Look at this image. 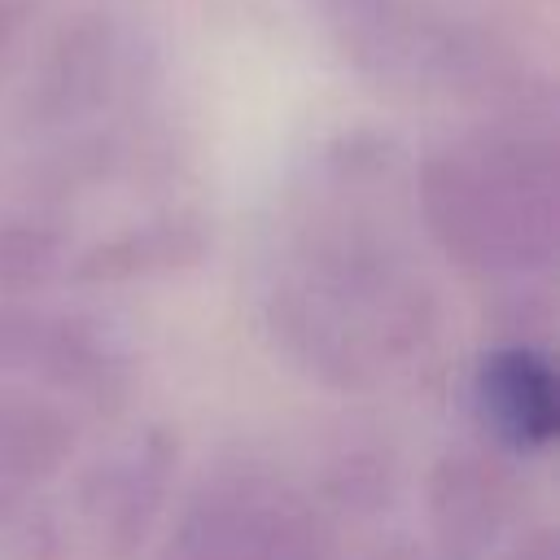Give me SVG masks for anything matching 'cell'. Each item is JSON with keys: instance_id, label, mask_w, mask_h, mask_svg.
Wrapping results in <instances>:
<instances>
[{"instance_id": "4fadbf2b", "label": "cell", "mask_w": 560, "mask_h": 560, "mask_svg": "<svg viewBox=\"0 0 560 560\" xmlns=\"http://www.w3.org/2000/svg\"><path fill=\"white\" fill-rule=\"evenodd\" d=\"M0 560H66V529L35 490L0 481Z\"/></svg>"}, {"instance_id": "52a82bcc", "label": "cell", "mask_w": 560, "mask_h": 560, "mask_svg": "<svg viewBox=\"0 0 560 560\" xmlns=\"http://www.w3.org/2000/svg\"><path fill=\"white\" fill-rule=\"evenodd\" d=\"M516 508V481L490 442L438 455L424 486V551L416 560H490Z\"/></svg>"}, {"instance_id": "8fae6325", "label": "cell", "mask_w": 560, "mask_h": 560, "mask_svg": "<svg viewBox=\"0 0 560 560\" xmlns=\"http://www.w3.org/2000/svg\"><path fill=\"white\" fill-rule=\"evenodd\" d=\"M70 245V223L48 206L0 214V298H35L66 280Z\"/></svg>"}, {"instance_id": "9c48e42d", "label": "cell", "mask_w": 560, "mask_h": 560, "mask_svg": "<svg viewBox=\"0 0 560 560\" xmlns=\"http://www.w3.org/2000/svg\"><path fill=\"white\" fill-rule=\"evenodd\" d=\"M210 223L192 210H166L149 214L140 223H127L79 254H70L66 280L74 284H140L162 276H184L210 258Z\"/></svg>"}, {"instance_id": "9a60e30c", "label": "cell", "mask_w": 560, "mask_h": 560, "mask_svg": "<svg viewBox=\"0 0 560 560\" xmlns=\"http://www.w3.org/2000/svg\"><path fill=\"white\" fill-rule=\"evenodd\" d=\"M22 18H26V9H22V4H13V0H0V61H4V52L13 48V39H18V31H22Z\"/></svg>"}, {"instance_id": "2e32d148", "label": "cell", "mask_w": 560, "mask_h": 560, "mask_svg": "<svg viewBox=\"0 0 560 560\" xmlns=\"http://www.w3.org/2000/svg\"><path fill=\"white\" fill-rule=\"evenodd\" d=\"M372 560H416V556L402 551V547H394V551H381V556H372Z\"/></svg>"}, {"instance_id": "277c9868", "label": "cell", "mask_w": 560, "mask_h": 560, "mask_svg": "<svg viewBox=\"0 0 560 560\" xmlns=\"http://www.w3.org/2000/svg\"><path fill=\"white\" fill-rule=\"evenodd\" d=\"M158 560H332V534L280 472L219 464L184 499Z\"/></svg>"}, {"instance_id": "6da1fadb", "label": "cell", "mask_w": 560, "mask_h": 560, "mask_svg": "<svg viewBox=\"0 0 560 560\" xmlns=\"http://www.w3.org/2000/svg\"><path fill=\"white\" fill-rule=\"evenodd\" d=\"M271 350L341 394L402 372L438 328V298L394 223V158L368 140L332 144L306 179L262 276Z\"/></svg>"}, {"instance_id": "5b68a950", "label": "cell", "mask_w": 560, "mask_h": 560, "mask_svg": "<svg viewBox=\"0 0 560 560\" xmlns=\"http://www.w3.org/2000/svg\"><path fill=\"white\" fill-rule=\"evenodd\" d=\"M0 376L74 398L92 411H118L131 398V346L92 311L0 298Z\"/></svg>"}, {"instance_id": "3957f363", "label": "cell", "mask_w": 560, "mask_h": 560, "mask_svg": "<svg viewBox=\"0 0 560 560\" xmlns=\"http://www.w3.org/2000/svg\"><path fill=\"white\" fill-rule=\"evenodd\" d=\"M332 48L394 96L472 101L499 114L547 109L499 22L468 0H311Z\"/></svg>"}, {"instance_id": "5bb4252c", "label": "cell", "mask_w": 560, "mask_h": 560, "mask_svg": "<svg viewBox=\"0 0 560 560\" xmlns=\"http://www.w3.org/2000/svg\"><path fill=\"white\" fill-rule=\"evenodd\" d=\"M490 560H560V538L551 521H538L529 529H521L508 547H494Z\"/></svg>"}, {"instance_id": "7c38bea8", "label": "cell", "mask_w": 560, "mask_h": 560, "mask_svg": "<svg viewBox=\"0 0 560 560\" xmlns=\"http://www.w3.org/2000/svg\"><path fill=\"white\" fill-rule=\"evenodd\" d=\"M324 494L354 516H372L381 508H389L394 499V459L381 446L368 442H350L332 455L328 472H324Z\"/></svg>"}, {"instance_id": "8992f818", "label": "cell", "mask_w": 560, "mask_h": 560, "mask_svg": "<svg viewBox=\"0 0 560 560\" xmlns=\"http://www.w3.org/2000/svg\"><path fill=\"white\" fill-rule=\"evenodd\" d=\"M179 472V438L166 424L131 433L96 459L74 490V512L101 560H136L153 538Z\"/></svg>"}, {"instance_id": "7a4b0ae2", "label": "cell", "mask_w": 560, "mask_h": 560, "mask_svg": "<svg viewBox=\"0 0 560 560\" xmlns=\"http://www.w3.org/2000/svg\"><path fill=\"white\" fill-rule=\"evenodd\" d=\"M429 241L477 280L534 284L560 245V153L547 109H512L416 166Z\"/></svg>"}, {"instance_id": "ba28073f", "label": "cell", "mask_w": 560, "mask_h": 560, "mask_svg": "<svg viewBox=\"0 0 560 560\" xmlns=\"http://www.w3.org/2000/svg\"><path fill=\"white\" fill-rule=\"evenodd\" d=\"M472 411L499 455H547L560 429V394L547 341L508 337L486 346L472 368Z\"/></svg>"}, {"instance_id": "30bf717a", "label": "cell", "mask_w": 560, "mask_h": 560, "mask_svg": "<svg viewBox=\"0 0 560 560\" xmlns=\"http://www.w3.org/2000/svg\"><path fill=\"white\" fill-rule=\"evenodd\" d=\"M79 451L74 411L35 385L0 376V481L39 490Z\"/></svg>"}]
</instances>
